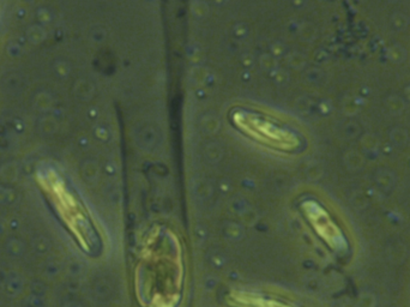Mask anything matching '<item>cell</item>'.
<instances>
[{
  "label": "cell",
  "mask_w": 410,
  "mask_h": 307,
  "mask_svg": "<svg viewBox=\"0 0 410 307\" xmlns=\"http://www.w3.org/2000/svg\"><path fill=\"white\" fill-rule=\"evenodd\" d=\"M185 257L179 237L165 226L145 235L134 270V290L142 307H178L184 294Z\"/></svg>",
  "instance_id": "6da1fadb"
},
{
  "label": "cell",
  "mask_w": 410,
  "mask_h": 307,
  "mask_svg": "<svg viewBox=\"0 0 410 307\" xmlns=\"http://www.w3.org/2000/svg\"><path fill=\"white\" fill-rule=\"evenodd\" d=\"M52 190L54 191L53 193L55 199L58 200L57 205L59 213L63 215V219H65L68 229L72 232L79 246L90 253L99 251L101 246V237L94 221L90 218L88 210L72 193L67 191L64 182L60 180L53 179Z\"/></svg>",
  "instance_id": "7a4b0ae2"
},
{
  "label": "cell",
  "mask_w": 410,
  "mask_h": 307,
  "mask_svg": "<svg viewBox=\"0 0 410 307\" xmlns=\"http://www.w3.org/2000/svg\"><path fill=\"white\" fill-rule=\"evenodd\" d=\"M300 210L309 227L330 250L340 253L348 250L345 233L321 203L314 199L303 200L300 204Z\"/></svg>",
  "instance_id": "3957f363"
},
{
  "label": "cell",
  "mask_w": 410,
  "mask_h": 307,
  "mask_svg": "<svg viewBox=\"0 0 410 307\" xmlns=\"http://www.w3.org/2000/svg\"><path fill=\"white\" fill-rule=\"evenodd\" d=\"M224 301L229 307H300L277 296L245 289L232 290Z\"/></svg>",
  "instance_id": "277c9868"
}]
</instances>
